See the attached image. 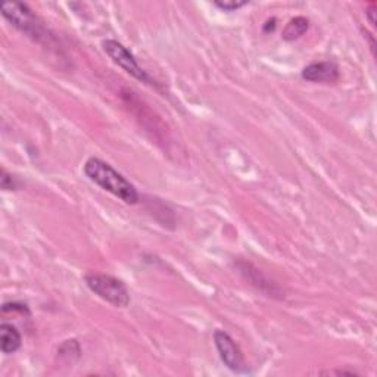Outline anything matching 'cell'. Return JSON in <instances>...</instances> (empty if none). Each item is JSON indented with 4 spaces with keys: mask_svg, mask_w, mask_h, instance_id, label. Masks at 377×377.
<instances>
[{
    "mask_svg": "<svg viewBox=\"0 0 377 377\" xmlns=\"http://www.w3.org/2000/svg\"><path fill=\"white\" fill-rule=\"evenodd\" d=\"M2 15L8 23H11L16 30H20L23 35H25L32 42L44 46H51L54 42H56L54 32L44 25V23L25 4H4Z\"/></svg>",
    "mask_w": 377,
    "mask_h": 377,
    "instance_id": "cell-2",
    "label": "cell"
},
{
    "mask_svg": "<svg viewBox=\"0 0 377 377\" xmlns=\"http://www.w3.org/2000/svg\"><path fill=\"white\" fill-rule=\"evenodd\" d=\"M2 313H20L23 316H30V309L25 304H20V302H6L2 307Z\"/></svg>",
    "mask_w": 377,
    "mask_h": 377,
    "instance_id": "cell-11",
    "label": "cell"
},
{
    "mask_svg": "<svg viewBox=\"0 0 377 377\" xmlns=\"http://www.w3.org/2000/svg\"><path fill=\"white\" fill-rule=\"evenodd\" d=\"M85 282L94 295L108 304L118 308L128 307L130 292L117 277L102 273H87L85 276Z\"/></svg>",
    "mask_w": 377,
    "mask_h": 377,
    "instance_id": "cell-3",
    "label": "cell"
},
{
    "mask_svg": "<svg viewBox=\"0 0 377 377\" xmlns=\"http://www.w3.org/2000/svg\"><path fill=\"white\" fill-rule=\"evenodd\" d=\"M308 28H309V21L305 16H295V18H292L283 28L282 37L286 42H295L302 37L308 31Z\"/></svg>",
    "mask_w": 377,
    "mask_h": 377,
    "instance_id": "cell-9",
    "label": "cell"
},
{
    "mask_svg": "<svg viewBox=\"0 0 377 377\" xmlns=\"http://www.w3.org/2000/svg\"><path fill=\"white\" fill-rule=\"evenodd\" d=\"M377 11V8H376V5H370L367 9H366V15H367V18H369V21H370V24L373 25V27H376V12Z\"/></svg>",
    "mask_w": 377,
    "mask_h": 377,
    "instance_id": "cell-13",
    "label": "cell"
},
{
    "mask_svg": "<svg viewBox=\"0 0 377 377\" xmlns=\"http://www.w3.org/2000/svg\"><path fill=\"white\" fill-rule=\"evenodd\" d=\"M214 343L220 354L221 361L236 373L247 371V361L240 347L235 342V339L224 330H216Z\"/></svg>",
    "mask_w": 377,
    "mask_h": 377,
    "instance_id": "cell-5",
    "label": "cell"
},
{
    "mask_svg": "<svg viewBox=\"0 0 377 377\" xmlns=\"http://www.w3.org/2000/svg\"><path fill=\"white\" fill-rule=\"evenodd\" d=\"M0 186L4 190H16L18 189V183L12 174H9L5 168H2V174H0Z\"/></svg>",
    "mask_w": 377,
    "mask_h": 377,
    "instance_id": "cell-12",
    "label": "cell"
},
{
    "mask_svg": "<svg viewBox=\"0 0 377 377\" xmlns=\"http://www.w3.org/2000/svg\"><path fill=\"white\" fill-rule=\"evenodd\" d=\"M102 47H104V52L112 59V62L117 63L118 67L123 68L127 74L135 77L136 80L142 81V83L144 85H151V86L156 85L155 80H152V77L140 67L135 55L131 54L124 44H121L117 40L106 39L102 42Z\"/></svg>",
    "mask_w": 377,
    "mask_h": 377,
    "instance_id": "cell-4",
    "label": "cell"
},
{
    "mask_svg": "<svg viewBox=\"0 0 377 377\" xmlns=\"http://www.w3.org/2000/svg\"><path fill=\"white\" fill-rule=\"evenodd\" d=\"M239 273L247 278V280L255 286L258 290H261L262 293L268 295V297H273L276 298L277 295H282L280 289H278L276 285H273L268 278L262 274L257 267H254L251 262H247V261H239L236 264Z\"/></svg>",
    "mask_w": 377,
    "mask_h": 377,
    "instance_id": "cell-7",
    "label": "cell"
},
{
    "mask_svg": "<svg viewBox=\"0 0 377 377\" xmlns=\"http://www.w3.org/2000/svg\"><path fill=\"white\" fill-rule=\"evenodd\" d=\"M301 77L309 83H336L340 77V68L335 61H321L309 63L302 70Z\"/></svg>",
    "mask_w": 377,
    "mask_h": 377,
    "instance_id": "cell-6",
    "label": "cell"
},
{
    "mask_svg": "<svg viewBox=\"0 0 377 377\" xmlns=\"http://www.w3.org/2000/svg\"><path fill=\"white\" fill-rule=\"evenodd\" d=\"M321 374H347V376H358L357 371H347V370H327L321 371Z\"/></svg>",
    "mask_w": 377,
    "mask_h": 377,
    "instance_id": "cell-14",
    "label": "cell"
},
{
    "mask_svg": "<svg viewBox=\"0 0 377 377\" xmlns=\"http://www.w3.org/2000/svg\"><path fill=\"white\" fill-rule=\"evenodd\" d=\"M85 174L94 185L117 196L127 205H136L140 202V194L136 186L130 183L121 173L109 166L108 162L96 156L89 158L85 162Z\"/></svg>",
    "mask_w": 377,
    "mask_h": 377,
    "instance_id": "cell-1",
    "label": "cell"
},
{
    "mask_svg": "<svg viewBox=\"0 0 377 377\" xmlns=\"http://www.w3.org/2000/svg\"><path fill=\"white\" fill-rule=\"evenodd\" d=\"M23 338L20 330L9 323L0 324V350L4 354L9 355L21 348Z\"/></svg>",
    "mask_w": 377,
    "mask_h": 377,
    "instance_id": "cell-8",
    "label": "cell"
},
{
    "mask_svg": "<svg viewBox=\"0 0 377 377\" xmlns=\"http://www.w3.org/2000/svg\"><path fill=\"white\" fill-rule=\"evenodd\" d=\"M214 5L224 12H236L237 9L247 6L248 2H237V0H216Z\"/></svg>",
    "mask_w": 377,
    "mask_h": 377,
    "instance_id": "cell-10",
    "label": "cell"
}]
</instances>
